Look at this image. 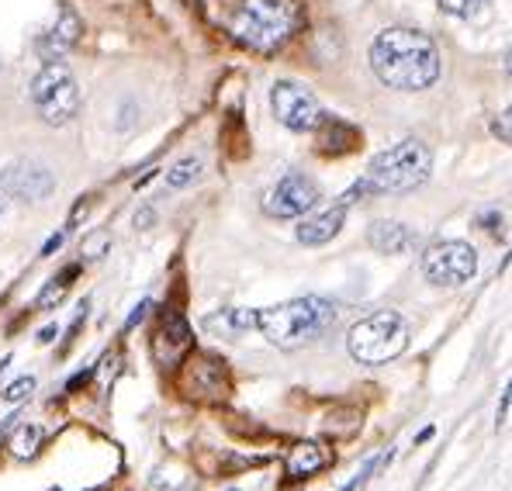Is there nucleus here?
I'll return each instance as SVG.
<instances>
[{"mask_svg": "<svg viewBox=\"0 0 512 491\" xmlns=\"http://www.w3.org/2000/svg\"><path fill=\"white\" fill-rule=\"evenodd\" d=\"M423 274L436 287H461L478 274V253L461 239H440L423 253Z\"/></svg>", "mask_w": 512, "mask_h": 491, "instance_id": "0eeeda50", "label": "nucleus"}, {"mask_svg": "<svg viewBox=\"0 0 512 491\" xmlns=\"http://www.w3.org/2000/svg\"><path fill=\"white\" fill-rule=\"evenodd\" d=\"M56 336H59V329H56V326H45V329L39 332V343H52Z\"/></svg>", "mask_w": 512, "mask_h": 491, "instance_id": "c85d7f7f", "label": "nucleus"}, {"mask_svg": "<svg viewBox=\"0 0 512 491\" xmlns=\"http://www.w3.org/2000/svg\"><path fill=\"white\" fill-rule=\"evenodd\" d=\"M409 229L402 222H374L371 232H367V243L378 253H402L409 246Z\"/></svg>", "mask_w": 512, "mask_h": 491, "instance_id": "f3484780", "label": "nucleus"}, {"mask_svg": "<svg viewBox=\"0 0 512 491\" xmlns=\"http://www.w3.org/2000/svg\"><path fill=\"white\" fill-rule=\"evenodd\" d=\"M388 460H391V450H381L378 457H371V460H367L364 467H360V471H357V478H353L350 485H346L343 491H364V488H367V481H371L374 474H378L381 467L388 464Z\"/></svg>", "mask_w": 512, "mask_h": 491, "instance_id": "412c9836", "label": "nucleus"}, {"mask_svg": "<svg viewBox=\"0 0 512 491\" xmlns=\"http://www.w3.org/2000/svg\"><path fill=\"white\" fill-rule=\"evenodd\" d=\"M205 329L212 336H225V339H239L250 329H256V312L253 308H218L215 315L205 319Z\"/></svg>", "mask_w": 512, "mask_h": 491, "instance_id": "2eb2a0df", "label": "nucleus"}, {"mask_svg": "<svg viewBox=\"0 0 512 491\" xmlns=\"http://www.w3.org/2000/svg\"><path fill=\"white\" fill-rule=\"evenodd\" d=\"M447 14H457V18H471L485 0H436Z\"/></svg>", "mask_w": 512, "mask_h": 491, "instance_id": "b1692460", "label": "nucleus"}, {"mask_svg": "<svg viewBox=\"0 0 512 491\" xmlns=\"http://www.w3.org/2000/svg\"><path fill=\"white\" fill-rule=\"evenodd\" d=\"M90 374H94V370H80L77 377H70V384H66V391H77L80 384H84V381H90Z\"/></svg>", "mask_w": 512, "mask_h": 491, "instance_id": "cd10ccee", "label": "nucleus"}, {"mask_svg": "<svg viewBox=\"0 0 512 491\" xmlns=\"http://www.w3.org/2000/svg\"><path fill=\"white\" fill-rule=\"evenodd\" d=\"M32 391H35V377H18L14 384H7L4 395H0V398H4L7 405H18V402H25V398L32 395Z\"/></svg>", "mask_w": 512, "mask_h": 491, "instance_id": "5701e85b", "label": "nucleus"}, {"mask_svg": "<svg viewBox=\"0 0 512 491\" xmlns=\"http://www.w3.org/2000/svg\"><path fill=\"white\" fill-rule=\"evenodd\" d=\"M0 211H4V198H0Z\"/></svg>", "mask_w": 512, "mask_h": 491, "instance_id": "7c9ffc66", "label": "nucleus"}, {"mask_svg": "<svg viewBox=\"0 0 512 491\" xmlns=\"http://www.w3.org/2000/svg\"><path fill=\"white\" fill-rule=\"evenodd\" d=\"M80 253H84V260H101L104 253H111V232L108 229H94L84 236V246H80Z\"/></svg>", "mask_w": 512, "mask_h": 491, "instance_id": "aec40b11", "label": "nucleus"}, {"mask_svg": "<svg viewBox=\"0 0 512 491\" xmlns=\"http://www.w3.org/2000/svg\"><path fill=\"white\" fill-rule=\"evenodd\" d=\"M194 346V336H191V326H187V319L180 312H167L160 322V329H156L153 336V360L160 367L167 364H177V360H184L187 353H191Z\"/></svg>", "mask_w": 512, "mask_h": 491, "instance_id": "f8f14e48", "label": "nucleus"}, {"mask_svg": "<svg viewBox=\"0 0 512 491\" xmlns=\"http://www.w3.org/2000/svg\"><path fill=\"white\" fill-rule=\"evenodd\" d=\"M336 319H340V312H336L333 301L308 294V298L284 301V305L274 308H260L256 312V329L281 350H298V346L326 336L336 326Z\"/></svg>", "mask_w": 512, "mask_h": 491, "instance_id": "f03ea898", "label": "nucleus"}, {"mask_svg": "<svg viewBox=\"0 0 512 491\" xmlns=\"http://www.w3.org/2000/svg\"><path fill=\"white\" fill-rule=\"evenodd\" d=\"M52 187H56V177L39 163L7 166V173L0 177V191L18 201H45L52 194Z\"/></svg>", "mask_w": 512, "mask_h": 491, "instance_id": "9b49d317", "label": "nucleus"}, {"mask_svg": "<svg viewBox=\"0 0 512 491\" xmlns=\"http://www.w3.org/2000/svg\"><path fill=\"white\" fill-rule=\"evenodd\" d=\"M80 32H84V21H80V14L73 11L70 4H63V7H59L56 28L49 32V39L39 42V52H42L45 63H59V59H63V52L73 49V45L80 42Z\"/></svg>", "mask_w": 512, "mask_h": 491, "instance_id": "ddd939ff", "label": "nucleus"}, {"mask_svg": "<svg viewBox=\"0 0 512 491\" xmlns=\"http://www.w3.org/2000/svg\"><path fill=\"white\" fill-rule=\"evenodd\" d=\"M346 346H350V357L357 360V364H367V367L391 364V360L409 350V326H405V319L398 312L367 315L364 322H357V326L350 329Z\"/></svg>", "mask_w": 512, "mask_h": 491, "instance_id": "39448f33", "label": "nucleus"}, {"mask_svg": "<svg viewBox=\"0 0 512 491\" xmlns=\"http://www.w3.org/2000/svg\"><path fill=\"white\" fill-rule=\"evenodd\" d=\"M343 222H346V205H336V208L322 211V215H315V218H305V222L298 225V243H305V246L329 243V239L340 236Z\"/></svg>", "mask_w": 512, "mask_h": 491, "instance_id": "4468645a", "label": "nucleus"}, {"mask_svg": "<svg viewBox=\"0 0 512 491\" xmlns=\"http://www.w3.org/2000/svg\"><path fill=\"white\" fill-rule=\"evenodd\" d=\"M426 440H433V426L423 429V433H419V440H416V443H426Z\"/></svg>", "mask_w": 512, "mask_h": 491, "instance_id": "c756f323", "label": "nucleus"}, {"mask_svg": "<svg viewBox=\"0 0 512 491\" xmlns=\"http://www.w3.org/2000/svg\"><path fill=\"white\" fill-rule=\"evenodd\" d=\"M319 205V187L315 180H308L305 173H288L277 180L274 191L263 198V211L270 218H301Z\"/></svg>", "mask_w": 512, "mask_h": 491, "instance_id": "1a4fd4ad", "label": "nucleus"}, {"mask_svg": "<svg viewBox=\"0 0 512 491\" xmlns=\"http://www.w3.org/2000/svg\"><path fill=\"white\" fill-rule=\"evenodd\" d=\"M429 170H433L429 149L419 139H405V142H398V146H391L374 156L364 173V180H357V184L343 194L340 205H350V201L364 198V194L412 191V187H419L429 177Z\"/></svg>", "mask_w": 512, "mask_h": 491, "instance_id": "7ed1b4c3", "label": "nucleus"}, {"mask_svg": "<svg viewBox=\"0 0 512 491\" xmlns=\"http://www.w3.org/2000/svg\"><path fill=\"white\" fill-rule=\"evenodd\" d=\"M32 104L45 125H66L80 111V87L66 63H45L32 80Z\"/></svg>", "mask_w": 512, "mask_h": 491, "instance_id": "423d86ee", "label": "nucleus"}, {"mask_svg": "<svg viewBox=\"0 0 512 491\" xmlns=\"http://www.w3.org/2000/svg\"><path fill=\"white\" fill-rule=\"evenodd\" d=\"M80 274V263H70V267L63 270V274L56 277L52 284H45L42 287V294L35 298V312H49V308H56L59 301H63V294H66V287L73 284V277Z\"/></svg>", "mask_w": 512, "mask_h": 491, "instance_id": "a211bd4d", "label": "nucleus"}, {"mask_svg": "<svg viewBox=\"0 0 512 491\" xmlns=\"http://www.w3.org/2000/svg\"><path fill=\"white\" fill-rule=\"evenodd\" d=\"M63 236H66V232H56V236H52L49 243L42 246V256H52V253H56V249L63 246Z\"/></svg>", "mask_w": 512, "mask_h": 491, "instance_id": "bb28decb", "label": "nucleus"}, {"mask_svg": "<svg viewBox=\"0 0 512 491\" xmlns=\"http://www.w3.org/2000/svg\"><path fill=\"white\" fill-rule=\"evenodd\" d=\"M371 70L395 90H426L440 77V52L423 32L388 28L371 42Z\"/></svg>", "mask_w": 512, "mask_h": 491, "instance_id": "f257e3e1", "label": "nucleus"}, {"mask_svg": "<svg viewBox=\"0 0 512 491\" xmlns=\"http://www.w3.org/2000/svg\"><path fill=\"white\" fill-rule=\"evenodd\" d=\"M149 308H153V301H142V305H139V308H135V312H132V315H128L125 329H132V326H135V322H142V319H146V312H149Z\"/></svg>", "mask_w": 512, "mask_h": 491, "instance_id": "393cba45", "label": "nucleus"}, {"mask_svg": "<svg viewBox=\"0 0 512 491\" xmlns=\"http://www.w3.org/2000/svg\"><path fill=\"white\" fill-rule=\"evenodd\" d=\"M326 464H329V453L322 450V443H315V440H301L288 453V474L291 478H312V474H319Z\"/></svg>", "mask_w": 512, "mask_h": 491, "instance_id": "dca6fc26", "label": "nucleus"}, {"mask_svg": "<svg viewBox=\"0 0 512 491\" xmlns=\"http://www.w3.org/2000/svg\"><path fill=\"white\" fill-rule=\"evenodd\" d=\"M180 384H184L187 398H194V402L215 405L229 398V374H225V367L218 364L215 357L187 360V370H184V377H180Z\"/></svg>", "mask_w": 512, "mask_h": 491, "instance_id": "9d476101", "label": "nucleus"}, {"mask_svg": "<svg viewBox=\"0 0 512 491\" xmlns=\"http://www.w3.org/2000/svg\"><path fill=\"white\" fill-rule=\"evenodd\" d=\"M509 402H512V395H509V391H502V405H499V419H495V429L506 426V419H509Z\"/></svg>", "mask_w": 512, "mask_h": 491, "instance_id": "a878e982", "label": "nucleus"}, {"mask_svg": "<svg viewBox=\"0 0 512 491\" xmlns=\"http://www.w3.org/2000/svg\"><path fill=\"white\" fill-rule=\"evenodd\" d=\"M198 173H201V163H198V160H180V163L167 173V184H170V187H187L194 177H198Z\"/></svg>", "mask_w": 512, "mask_h": 491, "instance_id": "4be33fe9", "label": "nucleus"}, {"mask_svg": "<svg viewBox=\"0 0 512 491\" xmlns=\"http://www.w3.org/2000/svg\"><path fill=\"white\" fill-rule=\"evenodd\" d=\"M11 453L18 460H28V457H35L42 447V426H28V422H21L18 429H14V436H11Z\"/></svg>", "mask_w": 512, "mask_h": 491, "instance_id": "6ab92c4d", "label": "nucleus"}, {"mask_svg": "<svg viewBox=\"0 0 512 491\" xmlns=\"http://www.w3.org/2000/svg\"><path fill=\"white\" fill-rule=\"evenodd\" d=\"M270 108H274L277 122L284 128H291V132H312V128H319V122L326 118L322 115L319 97L295 80L274 83V90H270Z\"/></svg>", "mask_w": 512, "mask_h": 491, "instance_id": "6e6552de", "label": "nucleus"}, {"mask_svg": "<svg viewBox=\"0 0 512 491\" xmlns=\"http://www.w3.org/2000/svg\"><path fill=\"white\" fill-rule=\"evenodd\" d=\"M298 4L295 0H243L232 14L229 28L243 45L253 52H277L298 28Z\"/></svg>", "mask_w": 512, "mask_h": 491, "instance_id": "20e7f679", "label": "nucleus"}]
</instances>
